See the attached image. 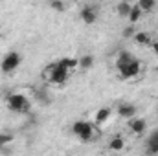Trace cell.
Listing matches in <instances>:
<instances>
[{
    "label": "cell",
    "mask_w": 158,
    "mask_h": 156,
    "mask_svg": "<svg viewBox=\"0 0 158 156\" xmlns=\"http://www.w3.org/2000/svg\"><path fill=\"white\" fill-rule=\"evenodd\" d=\"M70 76H72V72L66 70L61 64V61L52 63L42 70V79L46 81V84H52V86H64L68 83Z\"/></svg>",
    "instance_id": "obj_1"
},
{
    "label": "cell",
    "mask_w": 158,
    "mask_h": 156,
    "mask_svg": "<svg viewBox=\"0 0 158 156\" xmlns=\"http://www.w3.org/2000/svg\"><path fill=\"white\" fill-rule=\"evenodd\" d=\"M72 134L81 140V142H94L96 138H98V134H99V129L92 123V121H86V119H77V121H74V125H72Z\"/></svg>",
    "instance_id": "obj_2"
},
{
    "label": "cell",
    "mask_w": 158,
    "mask_h": 156,
    "mask_svg": "<svg viewBox=\"0 0 158 156\" xmlns=\"http://www.w3.org/2000/svg\"><path fill=\"white\" fill-rule=\"evenodd\" d=\"M6 107L15 112V114H30L31 110V99L26 96V94H20V92H13L6 97Z\"/></svg>",
    "instance_id": "obj_3"
},
{
    "label": "cell",
    "mask_w": 158,
    "mask_h": 156,
    "mask_svg": "<svg viewBox=\"0 0 158 156\" xmlns=\"http://www.w3.org/2000/svg\"><path fill=\"white\" fill-rule=\"evenodd\" d=\"M20 63H22V55L19 51H7L0 61V70L4 74H11L20 66Z\"/></svg>",
    "instance_id": "obj_4"
},
{
    "label": "cell",
    "mask_w": 158,
    "mask_h": 156,
    "mask_svg": "<svg viewBox=\"0 0 158 156\" xmlns=\"http://www.w3.org/2000/svg\"><path fill=\"white\" fill-rule=\"evenodd\" d=\"M142 72H143V64H142V61L136 57L132 63H129V64H125L123 68H119L118 76H119V79H123V81H131V79H136Z\"/></svg>",
    "instance_id": "obj_5"
},
{
    "label": "cell",
    "mask_w": 158,
    "mask_h": 156,
    "mask_svg": "<svg viewBox=\"0 0 158 156\" xmlns=\"http://www.w3.org/2000/svg\"><path fill=\"white\" fill-rule=\"evenodd\" d=\"M79 18H81V22L86 24V26L96 24V20H98V7L92 6V4H85V6L79 9Z\"/></svg>",
    "instance_id": "obj_6"
},
{
    "label": "cell",
    "mask_w": 158,
    "mask_h": 156,
    "mask_svg": "<svg viewBox=\"0 0 158 156\" xmlns=\"http://www.w3.org/2000/svg\"><path fill=\"white\" fill-rule=\"evenodd\" d=\"M116 112H118V117L121 119H132V117H136L138 114V109L132 105V103H119L118 109H116Z\"/></svg>",
    "instance_id": "obj_7"
},
{
    "label": "cell",
    "mask_w": 158,
    "mask_h": 156,
    "mask_svg": "<svg viewBox=\"0 0 158 156\" xmlns=\"http://www.w3.org/2000/svg\"><path fill=\"white\" fill-rule=\"evenodd\" d=\"M145 154L147 156H156L158 154V129L151 130V134L145 140Z\"/></svg>",
    "instance_id": "obj_8"
},
{
    "label": "cell",
    "mask_w": 158,
    "mask_h": 156,
    "mask_svg": "<svg viewBox=\"0 0 158 156\" xmlns=\"http://www.w3.org/2000/svg\"><path fill=\"white\" fill-rule=\"evenodd\" d=\"M129 130L136 136H142L147 130V121L143 117H132V119H129Z\"/></svg>",
    "instance_id": "obj_9"
},
{
    "label": "cell",
    "mask_w": 158,
    "mask_h": 156,
    "mask_svg": "<svg viewBox=\"0 0 158 156\" xmlns=\"http://www.w3.org/2000/svg\"><path fill=\"white\" fill-rule=\"evenodd\" d=\"M112 116V110L110 109H107V107H103V109H98L96 110V114H94V125L96 127H103V125H107L109 123V119Z\"/></svg>",
    "instance_id": "obj_10"
},
{
    "label": "cell",
    "mask_w": 158,
    "mask_h": 156,
    "mask_svg": "<svg viewBox=\"0 0 158 156\" xmlns=\"http://www.w3.org/2000/svg\"><path fill=\"white\" fill-rule=\"evenodd\" d=\"M136 59V55L134 53H131V51H127V50H121L118 55H116V70H119V68H123L125 64H129V63H132Z\"/></svg>",
    "instance_id": "obj_11"
},
{
    "label": "cell",
    "mask_w": 158,
    "mask_h": 156,
    "mask_svg": "<svg viewBox=\"0 0 158 156\" xmlns=\"http://www.w3.org/2000/svg\"><path fill=\"white\" fill-rule=\"evenodd\" d=\"M33 97L40 105H50L52 103V96H50L48 88H33Z\"/></svg>",
    "instance_id": "obj_12"
},
{
    "label": "cell",
    "mask_w": 158,
    "mask_h": 156,
    "mask_svg": "<svg viewBox=\"0 0 158 156\" xmlns=\"http://www.w3.org/2000/svg\"><path fill=\"white\" fill-rule=\"evenodd\" d=\"M107 147H109V151H112V153H119V151H123V147H125V140H123L121 136H112V138L109 140Z\"/></svg>",
    "instance_id": "obj_13"
},
{
    "label": "cell",
    "mask_w": 158,
    "mask_h": 156,
    "mask_svg": "<svg viewBox=\"0 0 158 156\" xmlns=\"http://www.w3.org/2000/svg\"><path fill=\"white\" fill-rule=\"evenodd\" d=\"M132 39H134L136 44H140V46H143V48H145V46H151V42H153V37H151L149 33H145V31H136Z\"/></svg>",
    "instance_id": "obj_14"
},
{
    "label": "cell",
    "mask_w": 158,
    "mask_h": 156,
    "mask_svg": "<svg viewBox=\"0 0 158 156\" xmlns=\"http://www.w3.org/2000/svg\"><path fill=\"white\" fill-rule=\"evenodd\" d=\"M79 63V68L81 70H90V68H94V55H90V53H85V55H81L77 59Z\"/></svg>",
    "instance_id": "obj_15"
},
{
    "label": "cell",
    "mask_w": 158,
    "mask_h": 156,
    "mask_svg": "<svg viewBox=\"0 0 158 156\" xmlns=\"http://www.w3.org/2000/svg\"><path fill=\"white\" fill-rule=\"evenodd\" d=\"M142 17H143V11L138 7V4H132V9H131V13L127 17V20L131 22V26H134L138 20H142Z\"/></svg>",
    "instance_id": "obj_16"
},
{
    "label": "cell",
    "mask_w": 158,
    "mask_h": 156,
    "mask_svg": "<svg viewBox=\"0 0 158 156\" xmlns=\"http://www.w3.org/2000/svg\"><path fill=\"white\" fill-rule=\"evenodd\" d=\"M131 9H132V4H131V2H125V0L119 2L118 6H116V13H118L121 18H127L129 13H131Z\"/></svg>",
    "instance_id": "obj_17"
},
{
    "label": "cell",
    "mask_w": 158,
    "mask_h": 156,
    "mask_svg": "<svg viewBox=\"0 0 158 156\" xmlns=\"http://www.w3.org/2000/svg\"><path fill=\"white\" fill-rule=\"evenodd\" d=\"M136 4H138V7L143 11V15H145V13H151V11L156 7V2H155V0H138Z\"/></svg>",
    "instance_id": "obj_18"
},
{
    "label": "cell",
    "mask_w": 158,
    "mask_h": 156,
    "mask_svg": "<svg viewBox=\"0 0 158 156\" xmlns=\"http://www.w3.org/2000/svg\"><path fill=\"white\" fill-rule=\"evenodd\" d=\"M50 7H52L53 11H57V13H64V11H66V4L61 2V0H53V2H50Z\"/></svg>",
    "instance_id": "obj_19"
},
{
    "label": "cell",
    "mask_w": 158,
    "mask_h": 156,
    "mask_svg": "<svg viewBox=\"0 0 158 156\" xmlns=\"http://www.w3.org/2000/svg\"><path fill=\"white\" fill-rule=\"evenodd\" d=\"M134 33H136L134 26H127V28L123 30V37H125V39H131V37H134Z\"/></svg>",
    "instance_id": "obj_20"
},
{
    "label": "cell",
    "mask_w": 158,
    "mask_h": 156,
    "mask_svg": "<svg viewBox=\"0 0 158 156\" xmlns=\"http://www.w3.org/2000/svg\"><path fill=\"white\" fill-rule=\"evenodd\" d=\"M149 48H151V50H153V53H155V55H158V40H153V42H151V46H149Z\"/></svg>",
    "instance_id": "obj_21"
}]
</instances>
